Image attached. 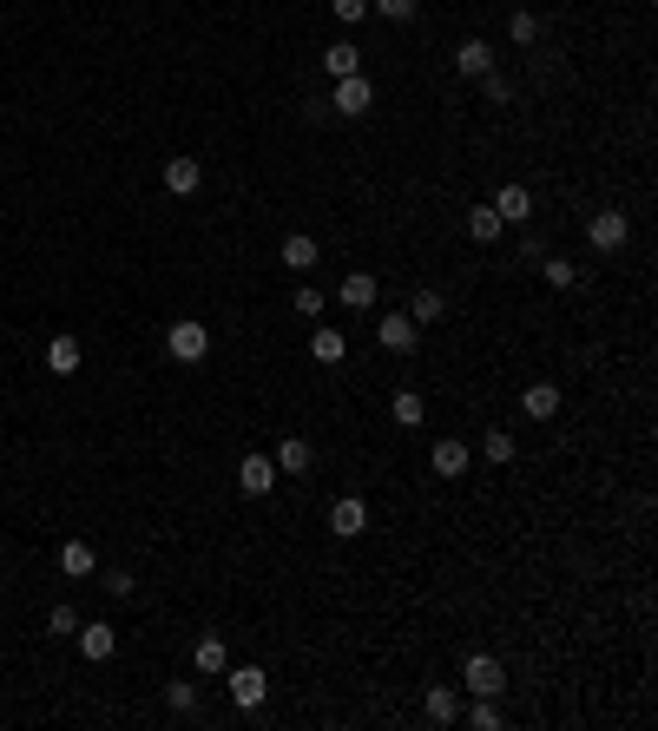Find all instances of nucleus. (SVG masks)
Wrapping results in <instances>:
<instances>
[{
    "mask_svg": "<svg viewBox=\"0 0 658 731\" xmlns=\"http://www.w3.org/2000/svg\"><path fill=\"white\" fill-rule=\"evenodd\" d=\"M376 343L402 356V350H415V343H422V323L408 317V310H402V317H382V323H376Z\"/></svg>",
    "mask_w": 658,
    "mask_h": 731,
    "instance_id": "7",
    "label": "nucleus"
},
{
    "mask_svg": "<svg viewBox=\"0 0 658 731\" xmlns=\"http://www.w3.org/2000/svg\"><path fill=\"white\" fill-rule=\"evenodd\" d=\"M47 376H79V336H53L47 343Z\"/></svg>",
    "mask_w": 658,
    "mask_h": 731,
    "instance_id": "18",
    "label": "nucleus"
},
{
    "mask_svg": "<svg viewBox=\"0 0 658 731\" xmlns=\"http://www.w3.org/2000/svg\"><path fill=\"white\" fill-rule=\"evenodd\" d=\"M336 297H343V310H376V277H369V271H349Z\"/></svg>",
    "mask_w": 658,
    "mask_h": 731,
    "instance_id": "17",
    "label": "nucleus"
},
{
    "mask_svg": "<svg viewBox=\"0 0 658 731\" xmlns=\"http://www.w3.org/2000/svg\"><path fill=\"white\" fill-rule=\"evenodd\" d=\"M422 712H428V725H455V718H461V692H455V685H428Z\"/></svg>",
    "mask_w": 658,
    "mask_h": 731,
    "instance_id": "12",
    "label": "nucleus"
},
{
    "mask_svg": "<svg viewBox=\"0 0 658 731\" xmlns=\"http://www.w3.org/2000/svg\"><path fill=\"white\" fill-rule=\"evenodd\" d=\"M461 692H474V699H501L507 692V666L494 659V652H474L468 666H461Z\"/></svg>",
    "mask_w": 658,
    "mask_h": 731,
    "instance_id": "1",
    "label": "nucleus"
},
{
    "mask_svg": "<svg viewBox=\"0 0 658 731\" xmlns=\"http://www.w3.org/2000/svg\"><path fill=\"white\" fill-rule=\"evenodd\" d=\"M323 66L336 73V80H349V73H362V53H356V40H336V47L323 53Z\"/></svg>",
    "mask_w": 658,
    "mask_h": 731,
    "instance_id": "23",
    "label": "nucleus"
},
{
    "mask_svg": "<svg viewBox=\"0 0 658 731\" xmlns=\"http://www.w3.org/2000/svg\"><path fill=\"white\" fill-rule=\"evenodd\" d=\"M270 461H277V475H303V468H310V442H303V435H290Z\"/></svg>",
    "mask_w": 658,
    "mask_h": 731,
    "instance_id": "22",
    "label": "nucleus"
},
{
    "mask_svg": "<svg viewBox=\"0 0 658 731\" xmlns=\"http://www.w3.org/2000/svg\"><path fill=\"white\" fill-rule=\"evenodd\" d=\"M329 7H336L343 27H362V20H369V0H329Z\"/></svg>",
    "mask_w": 658,
    "mask_h": 731,
    "instance_id": "34",
    "label": "nucleus"
},
{
    "mask_svg": "<svg viewBox=\"0 0 658 731\" xmlns=\"http://www.w3.org/2000/svg\"><path fill=\"white\" fill-rule=\"evenodd\" d=\"M329 106L343 112V119H362V112L376 106V86L362 80V73H349V80H336V99H329Z\"/></svg>",
    "mask_w": 658,
    "mask_h": 731,
    "instance_id": "4",
    "label": "nucleus"
},
{
    "mask_svg": "<svg viewBox=\"0 0 658 731\" xmlns=\"http://www.w3.org/2000/svg\"><path fill=\"white\" fill-rule=\"evenodd\" d=\"M428 468H435L441 481H461L474 468V455H468V442H455V435H448V442H435V455H428Z\"/></svg>",
    "mask_w": 658,
    "mask_h": 731,
    "instance_id": "8",
    "label": "nucleus"
},
{
    "mask_svg": "<svg viewBox=\"0 0 658 731\" xmlns=\"http://www.w3.org/2000/svg\"><path fill=\"white\" fill-rule=\"evenodd\" d=\"M198 185H204V165L198 159H165V191H172V198H191Z\"/></svg>",
    "mask_w": 658,
    "mask_h": 731,
    "instance_id": "14",
    "label": "nucleus"
},
{
    "mask_svg": "<svg viewBox=\"0 0 658 731\" xmlns=\"http://www.w3.org/2000/svg\"><path fill=\"white\" fill-rule=\"evenodd\" d=\"M547 284H553V290H573V284H580V264H566V257H547Z\"/></svg>",
    "mask_w": 658,
    "mask_h": 731,
    "instance_id": "29",
    "label": "nucleus"
},
{
    "mask_svg": "<svg viewBox=\"0 0 658 731\" xmlns=\"http://www.w3.org/2000/svg\"><path fill=\"white\" fill-rule=\"evenodd\" d=\"M191 659H198V672H231V652H224L218 633H204L198 646H191Z\"/></svg>",
    "mask_w": 658,
    "mask_h": 731,
    "instance_id": "20",
    "label": "nucleus"
},
{
    "mask_svg": "<svg viewBox=\"0 0 658 731\" xmlns=\"http://www.w3.org/2000/svg\"><path fill=\"white\" fill-rule=\"evenodd\" d=\"M389 415L402 422V429H422V415H428V402L415 396V389H395V402H389Z\"/></svg>",
    "mask_w": 658,
    "mask_h": 731,
    "instance_id": "21",
    "label": "nucleus"
},
{
    "mask_svg": "<svg viewBox=\"0 0 658 731\" xmlns=\"http://www.w3.org/2000/svg\"><path fill=\"white\" fill-rule=\"evenodd\" d=\"M277 257H283V264H290L297 277H310V271H316V238H310V231H290Z\"/></svg>",
    "mask_w": 658,
    "mask_h": 731,
    "instance_id": "16",
    "label": "nucleus"
},
{
    "mask_svg": "<svg viewBox=\"0 0 658 731\" xmlns=\"http://www.w3.org/2000/svg\"><path fill=\"white\" fill-rule=\"evenodd\" d=\"M47 633L53 639H73L79 633V613H73V606H53V613H47Z\"/></svg>",
    "mask_w": 658,
    "mask_h": 731,
    "instance_id": "31",
    "label": "nucleus"
},
{
    "mask_svg": "<svg viewBox=\"0 0 658 731\" xmlns=\"http://www.w3.org/2000/svg\"><path fill=\"white\" fill-rule=\"evenodd\" d=\"M264 692H270L264 666H237L231 672V705H237V712H257V705H264Z\"/></svg>",
    "mask_w": 658,
    "mask_h": 731,
    "instance_id": "5",
    "label": "nucleus"
},
{
    "mask_svg": "<svg viewBox=\"0 0 658 731\" xmlns=\"http://www.w3.org/2000/svg\"><path fill=\"white\" fill-rule=\"evenodd\" d=\"M501 231H507V224H501V211H494V205H474V211H468V238H474V244H494Z\"/></svg>",
    "mask_w": 658,
    "mask_h": 731,
    "instance_id": "19",
    "label": "nucleus"
},
{
    "mask_svg": "<svg viewBox=\"0 0 658 731\" xmlns=\"http://www.w3.org/2000/svg\"><path fill=\"white\" fill-rule=\"evenodd\" d=\"M165 705H172V712H191V705H198V685H191V679H172V685H165Z\"/></svg>",
    "mask_w": 658,
    "mask_h": 731,
    "instance_id": "30",
    "label": "nucleus"
},
{
    "mask_svg": "<svg viewBox=\"0 0 658 731\" xmlns=\"http://www.w3.org/2000/svg\"><path fill=\"white\" fill-rule=\"evenodd\" d=\"M165 350H172V363H204V356H211V330H204L198 317H178L172 330H165Z\"/></svg>",
    "mask_w": 658,
    "mask_h": 731,
    "instance_id": "2",
    "label": "nucleus"
},
{
    "mask_svg": "<svg viewBox=\"0 0 658 731\" xmlns=\"http://www.w3.org/2000/svg\"><path fill=\"white\" fill-rule=\"evenodd\" d=\"M481 93H487V106H507V99H514V86H507L501 73H481Z\"/></svg>",
    "mask_w": 658,
    "mask_h": 731,
    "instance_id": "35",
    "label": "nucleus"
},
{
    "mask_svg": "<svg viewBox=\"0 0 658 731\" xmlns=\"http://www.w3.org/2000/svg\"><path fill=\"white\" fill-rule=\"evenodd\" d=\"M474 731H494V725H501V712H494V699H481V705H474Z\"/></svg>",
    "mask_w": 658,
    "mask_h": 731,
    "instance_id": "36",
    "label": "nucleus"
},
{
    "mask_svg": "<svg viewBox=\"0 0 658 731\" xmlns=\"http://www.w3.org/2000/svg\"><path fill=\"white\" fill-rule=\"evenodd\" d=\"M507 40H514V47H533V40H540V14L514 7V14H507Z\"/></svg>",
    "mask_w": 658,
    "mask_h": 731,
    "instance_id": "26",
    "label": "nucleus"
},
{
    "mask_svg": "<svg viewBox=\"0 0 658 731\" xmlns=\"http://www.w3.org/2000/svg\"><path fill=\"white\" fill-rule=\"evenodd\" d=\"M494 211H501V224H527L533 218V191L527 185H501L494 191Z\"/></svg>",
    "mask_w": 658,
    "mask_h": 731,
    "instance_id": "11",
    "label": "nucleus"
},
{
    "mask_svg": "<svg viewBox=\"0 0 658 731\" xmlns=\"http://www.w3.org/2000/svg\"><path fill=\"white\" fill-rule=\"evenodd\" d=\"M455 73H461V80H481V73H494V47H487V40H461Z\"/></svg>",
    "mask_w": 658,
    "mask_h": 731,
    "instance_id": "15",
    "label": "nucleus"
},
{
    "mask_svg": "<svg viewBox=\"0 0 658 731\" xmlns=\"http://www.w3.org/2000/svg\"><path fill=\"white\" fill-rule=\"evenodd\" d=\"M79 652H86V659H93V666H99V659H112V652H119V633H112V626L106 620H93V626H79Z\"/></svg>",
    "mask_w": 658,
    "mask_h": 731,
    "instance_id": "10",
    "label": "nucleus"
},
{
    "mask_svg": "<svg viewBox=\"0 0 658 731\" xmlns=\"http://www.w3.org/2000/svg\"><path fill=\"white\" fill-rule=\"evenodd\" d=\"M310 356H316V363H343V330H316L310 336Z\"/></svg>",
    "mask_w": 658,
    "mask_h": 731,
    "instance_id": "27",
    "label": "nucleus"
},
{
    "mask_svg": "<svg viewBox=\"0 0 658 731\" xmlns=\"http://www.w3.org/2000/svg\"><path fill=\"white\" fill-rule=\"evenodd\" d=\"M441 310H448V297H441V290H415V303H408V317L422 323V330H428V323H441Z\"/></svg>",
    "mask_w": 658,
    "mask_h": 731,
    "instance_id": "25",
    "label": "nucleus"
},
{
    "mask_svg": "<svg viewBox=\"0 0 658 731\" xmlns=\"http://www.w3.org/2000/svg\"><path fill=\"white\" fill-rule=\"evenodd\" d=\"M99 567V560H93V547H86V541H66L60 547V573H73V580H86V573H93Z\"/></svg>",
    "mask_w": 658,
    "mask_h": 731,
    "instance_id": "24",
    "label": "nucleus"
},
{
    "mask_svg": "<svg viewBox=\"0 0 658 731\" xmlns=\"http://www.w3.org/2000/svg\"><path fill=\"white\" fill-rule=\"evenodd\" d=\"M520 415H527V422H553V415H560V389H553V382H533L527 396H520Z\"/></svg>",
    "mask_w": 658,
    "mask_h": 731,
    "instance_id": "13",
    "label": "nucleus"
},
{
    "mask_svg": "<svg viewBox=\"0 0 658 731\" xmlns=\"http://www.w3.org/2000/svg\"><path fill=\"white\" fill-rule=\"evenodd\" d=\"M481 455L494 461V468H507V461H514V435H507V429H494V435L481 442Z\"/></svg>",
    "mask_w": 658,
    "mask_h": 731,
    "instance_id": "28",
    "label": "nucleus"
},
{
    "mask_svg": "<svg viewBox=\"0 0 658 731\" xmlns=\"http://www.w3.org/2000/svg\"><path fill=\"white\" fill-rule=\"evenodd\" d=\"M586 238H593V251H619V244L632 238V218L626 211H593V218H586Z\"/></svg>",
    "mask_w": 658,
    "mask_h": 731,
    "instance_id": "3",
    "label": "nucleus"
},
{
    "mask_svg": "<svg viewBox=\"0 0 658 731\" xmlns=\"http://www.w3.org/2000/svg\"><path fill=\"white\" fill-rule=\"evenodd\" d=\"M415 7L422 0H369V14H382V20H415Z\"/></svg>",
    "mask_w": 658,
    "mask_h": 731,
    "instance_id": "32",
    "label": "nucleus"
},
{
    "mask_svg": "<svg viewBox=\"0 0 658 731\" xmlns=\"http://www.w3.org/2000/svg\"><path fill=\"white\" fill-rule=\"evenodd\" d=\"M237 488H244V494H270V488H277V461H270V455H244Z\"/></svg>",
    "mask_w": 658,
    "mask_h": 731,
    "instance_id": "9",
    "label": "nucleus"
},
{
    "mask_svg": "<svg viewBox=\"0 0 658 731\" xmlns=\"http://www.w3.org/2000/svg\"><path fill=\"white\" fill-rule=\"evenodd\" d=\"M362 527H369V508H362V494H343V501L329 508V534H336V541H356Z\"/></svg>",
    "mask_w": 658,
    "mask_h": 731,
    "instance_id": "6",
    "label": "nucleus"
},
{
    "mask_svg": "<svg viewBox=\"0 0 658 731\" xmlns=\"http://www.w3.org/2000/svg\"><path fill=\"white\" fill-rule=\"evenodd\" d=\"M323 290H316V284H297V317H323Z\"/></svg>",
    "mask_w": 658,
    "mask_h": 731,
    "instance_id": "33",
    "label": "nucleus"
}]
</instances>
